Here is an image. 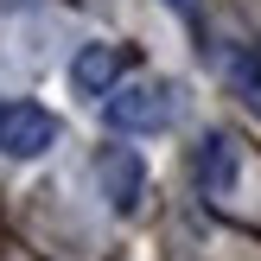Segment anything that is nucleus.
I'll return each mask as SVG.
<instances>
[{"label":"nucleus","instance_id":"nucleus-1","mask_svg":"<svg viewBox=\"0 0 261 261\" xmlns=\"http://www.w3.org/2000/svg\"><path fill=\"white\" fill-rule=\"evenodd\" d=\"M102 121L115 134H160V127H172V89L166 83H115L102 96Z\"/></svg>","mask_w":261,"mask_h":261},{"label":"nucleus","instance_id":"nucleus-2","mask_svg":"<svg viewBox=\"0 0 261 261\" xmlns=\"http://www.w3.org/2000/svg\"><path fill=\"white\" fill-rule=\"evenodd\" d=\"M58 147V115L38 102H0V153L7 160H38Z\"/></svg>","mask_w":261,"mask_h":261},{"label":"nucleus","instance_id":"nucleus-3","mask_svg":"<svg viewBox=\"0 0 261 261\" xmlns=\"http://www.w3.org/2000/svg\"><path fill=\"white\" fill-rule=\"evenodd\" d=\"M96 185H102V198H109V211L127 217V211L140 204V191H147V166H140V153H134V147H102Z\"/></svg>","mask_w":261,"mask_h":261},{"label":"nucleus","instance_id":"nucleus-4","mask_svg":"<svg viewBox=\"0 0 261 261\" xmlns=\"http://www.w3.org/2000/svg\"><path fill=\"white\" fill-rule=\"evenodd\" d=\"M121 70H127V51H121V45H83V51L70 58L76 96H109V89L121 83Z\"/></svg>","mask_w":261,"mask_h":261},{"label":"nucleus","instance_id":"nucleus-5","mask_svg":"<svg viewBox=\"0 0 261 261\" xmlns=\"http://www.w3.org/2000/svg\"><path fill=\"white\" fill-rule=\"evenodd\" d=\"M191 166H198V185L204 191H229V185H236V140H229V134H204Z\"/></svg>","mask_w":261,"mask_h":261},{"label":"nucleus","instance_id":"nucleus-6","mask_svg":"<svg viewBox=\"0 0 261 261\" xmlns=\"http://www.w3.org/2000/svg\"><path fill=\"white\" fill-rule=\"evenodd\" d=\"M229 76H236L242 96L261 102V51H255V45H236V51H229Z\"/></svg>","mask_w":261,"mask_h":261},{"label":"nucleus","instance_id":"nucleus-7","mask_svg":"<svg viewBox=\"0 0 261 261\" xmlns=\"http://www.w3.org/2000/svg\"><path fill=\"white\" fill-rule=\"evenodd\" d=\"M172 13H185V19H198V0H166Z\"/></svg>","mask_w":261,"mask_h":261}]
</instances>
